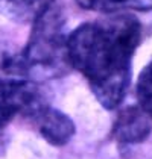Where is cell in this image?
Segmentation results:
<instances>
[{
	"label": "cell",
	"instance_id": "6",
	"mask_svg": "<svg viewBox=\"0 0 152 159\" xmlns=\"http://www.w3.org/2000/svg\"><path fill=\"white\" fill-rule=\"evenodd\" d=\"M55 0H0V14L18 23H34Z\"/></svg>",
	"mask_w": 152,
	"mask_h": 159
},
{
	"label": "cell",
	"instance_id": "1",
	"mask_svg": "<svg viewBox=\"0 0 152 159\" xmlns=\"http://www.w3.org/2000/svg\"><path fill=\"white\" fill-rule=\"evenodd\" d=\"M141 39V25L131 14L116 12L84 23L67 38L70 67L82 73L103 108H117L126 96L131 64Z\"/></svg>",
	"mask_w": 152,
	"mask_h": 159
},
{
	"label": "cell",
	"instance_id": "9",
	"mask_svg": "<svg viewBox=\"0 0 152 159\" xmlns=\"http://www.w3.org/2000/svg\"><path fill=\"white\" fill-rule=\"evenodd\" d=\"M131 9V11H152V0H119L117 12Z\"/></svg>",
	"mask_w": 152,
	"mask_h": 159
},
{
	"label": "cell",
	"instance_id": "5",
	"mask_svg": "<svg viewBox=\"0 0 152 159\" xmlns=\"http://www.w3.org/2000/svg\"><path fill=\"white\" fill-rule=\"evenodd\" d=\"M34 121L37 123L41 136L52 146H64L75 135L73 121L64 112L53 109L49 105L38 114Z\"/></svg>",
	"mask_w": 152,
	"mask_h": 159
},
{
	"label": "cell",
	"instance_id": "3",
	"mask_svg": "<svg viewBox=\"0 0 152 159\" xmlns=\"http://www.w3.org/2000/svg\"><path fill=\"white\" fill-rule=\"evenodd\" d=\"M47 106L43 91L37 84L27 79H2L0 80V127L17 115L35 120Z\"/></svg>",
	"mask_w": 152,
	"mask_h": 159
},
{
	"label": "cell",
	"instance_id": "4",
	"mask_svg": "<svg viewBox=\"0 0 152 159\" xmlns=\"http://www.w3.org/2000/svg\"><path fill=\"white\" fill-rule=\"evenodd\" d=\"M152 130V118L137 106L123 109L114 124V138L119 144H137L148 138Z\"/></svg>",
	"mask_w": 152,
	"mask_h": 159
},
{
	"label": "cell",
	"instance_id": "7",
	"mask_svg": "<svg viewBox=\"0 0 152 159\" xmlns=\"http://www.w3.org/2000/svg\"><path fill=\"white\" fill-rule=\"evenodd\" d=\"M139 106L152 118V61L143 68L137 82Z\"/></svg>",
	"mask_w": 152,
	"mask_h": 159
},
{
	"label": "cell",
	"instance_id": "2",
	"mask_svg": "<svg viewBox=\"0 0 152 159\" xmlns=\"http://www.w3.org/2000/svg\"><path fill=\"white\" fill-rule=\"evenodd\" d=\"M65 18L59 8L50 6L34 21L25 52L5 61V71L15 79L47 80L69 73Z\"/></svg>",
	"mask_w": 152,
	"mask_h": 159
},
{
	"label": "cell",
	"instance_id": "8",
	"mask_svg": "<svg viewBox=\"0 0 152 159\" xmlns=\"http://www.w3.org/2000/svg\"><path fill=\"white\" fill-rule=\"evenodd\" d=\"M117 2L119 0H76V3L84 9L107 14L117 12Z\"/></svg>",
	"mask_w": 152,
	"mask_h": 159
}]
</instances>
